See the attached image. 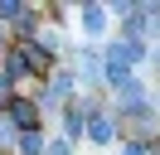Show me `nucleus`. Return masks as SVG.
I'll return each instance as SVG.
<instances>
[{"label": "nucleus", "mask_w": 160, "mask_h": 155, "mask_svg": "<svg viewBox=\"0 0 160 155\" xmlns=\"http://www.w3.org/2000/svg\"><path fill=\"white\" fill-rule=\"evenodd\" d=\"M5 121L10 126H24V131H34V102H10V112H5Z\"/></svg>", "instance_id": "nucleus-1"}, {"label": "nucleus", "mask_w": 160, "mask_h": 155, "mask_svg": "<svg viewBox=\"0 0 160 155\" xmlns=\"http://www.w3.org/2000/svg\"><path fill=\"white\" fill-rule=\"evenodd\" d=\"M112 58H117V63H136V58H141V48L131 44V39H117V44H112Z\"/></svg>", "instance_id": "nucleus-2"}, {"label": "nucleus", "mask_w": 160, "mask_h": 155, "mask_svg": "<svg viewBox=\"0 0 160 155\" xmlns=\"http://www.w3.org/2000/svg\"><path fill=\"white\" fill-rule=\"evenodd\" d=\"M102 19H107V15H102V10H97V5H88V10H82V24H88V29H92V34H97V29H102Z\"/></svg>", "instance_id": "nucleus-3"}, {"label": "nucleus", "mask_w": 160, "mask_h": 155, "mask_svg": "<svg viewBox=\"0 0 160 155\" xmlns=\"http://www.w3.org/2000/svg\"><path fill=\"white\" fill-rule=\"evenodd\" d=\"M20 145H24V155H39V145H44V141H39V131H24V141H20Z\"/></svg>", "instance_id": "nucleus-4"}, {"label": "nucleus", "mask_w": 160, "mask_h": 155, "mask_svg": "<svg viewBox=\"0 0 160 155\" xmlns=\"http://www.w3.org/2000/svg\"><path fill=\"white\" fill-rule=\"evenodd\" d=\"M107 136H112V126H107V121L97 116V121H92V141H107Z\"/></svg>", "instance_id": "nucleus-5"}, {"label": "nucleus", "mask_w": 160, "mask_h": 155, "mask_svg": "<svg viewBox=\"0 0 160 155\" xmlns=\"http://www.w3.org/2000/svg\"><path fill=\"white\" fill-rule=\"evenodd\" d=\"M126 155H146V150H141V145H126Z\"/></svg>", "instance_id": "nucleus-6"}]
</instances>
